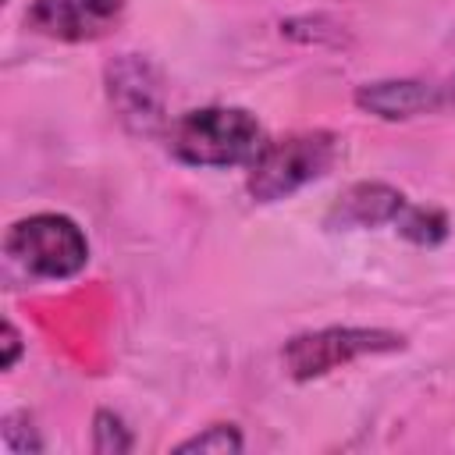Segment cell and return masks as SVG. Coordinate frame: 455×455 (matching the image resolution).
<instances>
[{
	"mask_svg": "<svg viewBox=\"0 0 455 455\" xmlns=\"http://www.w3.org/2000/svg\"><path fill=\"white\" fill-rule=\"evenodd\" d=\"M174 160L188 167H242L267 146L263 124L245 107H196L167 124L164 135Z\"/></svg>",
	"mask_w": 455,
	"mask_h": 455,
	"instance_id": "obj_1",
	"label": "cell"
},
{
	"mask_svg": "<svg viewBox=\"0 0 455 455\" xmlns=\"http://www.w3.org/2000/svg\"><path fill=\"white\" fill-rule=\"evenodd\" d=\"M338 160V135L327 128L291 132L284 139H274L259 149V156L249 164L245 188L256 203H281L306 188L309 181L323 178Z\"/></svg>",
	"mask_w": 455,
	"mask_h": 455,
	"instance_id": "obj_2",
	"label": "cell"
},
{
	"mask_svg": "<svg viewBox=\"0 0 455 455\" xmlns=\"http://www.w3.org/2000/svg\"><path fill=\"white\" fill-rule=\"evenodd\" d=\"M4 252L43 281H71L89 263V238L68 213H32L7 228Z\"/></svg>",
	"mask_w": 455,
	"mask_h": 455,
	"instance_id": "obj_3",
	"label": "cell"
},
{
	"mask_svg": "<svg viewBox=\"0 0 455 455\" xmlns=\"http://www.w3.org/2000/svg\"><path fill=\"white\" fill-rule=\"evenodd\" d=\"M402 348H405V334L387 327H320V331L291 334L281 348V363L291 380H316L355 359L387 355Z\"/></svg>",
	"mask_w": 455,
	"mask_h": 455,
	"instance_id": "obj_4",
	"label": "cell"
},
{
	"mask_svg": "<svg viewBox=\"0 0 455 455\" xmlns=\"http://www.w3.org/2000/svg\"><path fill=\"white\" fill-rule=\"evenodd\" d=\"M107 103L117 124L135 139L167 135V82L164 71L142 53H117L103 68Z\"/></svg>",
	"mask_w": 455,
	"mask_h": 455,
	"instance_id": "obj_5",
	"label": "cell"
},
{
	"mask_svg": "<svg viewBox=\"0 0 455 455\" xmlns=\"http://www.w3.org/2000/svg\"><path fill=\"white\" fill-rule=\"evenodd\" d=\"M352 103L380 121H412L455 107V75L451 78H377L363 82L352 92Z\"/></svg>",
	"mask_w": 455,
	"mask_h": 455,
	"instance_id": "obj_6",
	"label": "cell"
},
{
	"mask_svg": "<svg viewBox=\"0 0 455 455\" xmlns=\"http://www.w3.org/2000/svg\"><path fill=\"white\" fill-rule=\"evenodd\" d=\"M124 21V0H32L25 25L57 43H96Z\"/></svg>",
	"mask_w": 455,
	"mask_h": 455,
	"instance_id": "obj_7",
	"label": "cell"
},
{
	"mask_svg": "<svg viewBox=\"0 0 455 455\" xmlns=\"http://www.w3.org/2000/svg\"><path fill=\"white\" fill-rule=\"evenodd\" d=\"M409 206L405 192H398L387 181H355L348 185L327 210L323 224L331 231H352V228H380L395 224L398 213Z\"/></svg>",
	"mask_w": 455,
	"mask_h": 455,
	"instance_id": "obj_8",
	"label": "cell"
},
{
	"mask_svg": "<svg viewBox=\"0 0 455 455\" xmlns=\"http://www.w3.org/2000/svg\"><path fill=\"white\" fill-rule=\"evenodd\" d=\"M281 36L291 39V43H306V46H348L352 43L348 28L338 18L323 14V11L284 18L281 21Z\"/></svg>",
	"mask_w": 455,
	"mask_h": 455,
	"instance_id": "obj_9",
	"label": "cell"
},
{
	"mask_svg": "<svg viewBox=\"0 0 455 455\" xmlns=\"http://www.w3.org/2000/svg\"><path fill=\"white\" fill-rule=\"evenodd\" d=\"M398 235L409 238L412 245H423V249H434L448 238L451 224H448V213L437 210V206H405L395 220Z\"/></svg>",
	"mask_w": 455,
	"mask_h": 455,
	"instance_id": "obj_10",
	"label": "cell"
},
{
	"mask_svg": "<svg viewBox=\"0 0 455 455\" xmlns=\"http://www.w3.org/2000/svg\"><path fill=\"white\" fill-rule=\"evenodd\" d=\"M242 448H245V441H242V430L235 423H210L199 434L174 444L178 455H192V451H199V455H238Z\"/></svg>",
	"mask_w": 455,
	"mask_h": 455,
	"instance_id": "obj_11",
	"label": "cell"
},
{
	"mask_svg": "<svg viewBox=\"0 0 455 455\" xmlns=\"http://www.w3.org/2000/svg\"><path fill=\"white\" fill-rule=\"evenodd\" d=\"M132 430L114 409H96L92 412V451L96 455H128L132 451Z\"/></svg>",
	"mask_w": 455,
	"mask_h": 455,
	"instance_id": "obj_12",
	"label": "cell"
},
{
	"mask_svg": "<svg viewBox=\"0 0 455 455\" xmlns=\"http://www.w3.org/2000/svg\"><path fill=\"white\" fill-rule=\"evenodd\" d=\"M0 437L11 455H39L43 451V437L28 412H7L0 423Z\"/></svg>",
	"mask_w": 455,
	"mask_h": 455,
	"instance_id": "obj_13",
	"label": "cell"
},
{
	"mask_svg": "<svg viewBox=\"0 0 455 455\" xmlns=\"http://www.w3.org/2000/svg\"><path fill=\"white\" fill-rule=\"evenodd\" d=\"M4 355H0V370H14V363L21 359V352H25V345H21V334H18V327L11 323V320H4Z\"/></svg>",
	"mask_w": 455,
	"mask_h": 455,
	"instance_id": "obj_14",
	"label": "cell"
}]
</instances>
